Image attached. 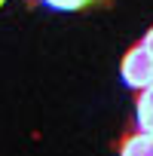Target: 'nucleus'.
<instances>
[{"instance_id": "4", "label": "nucleus", "mask_w": 153, "mask_h": 156, "mask_svg": "<svg viewBox=\"0 0 153 156\" xmlns=\"http://www.w3.org/2000/svg\"><path fill=\"white\" fill-rule=\"evenodd\" d=\"M43 6L58 9V12H80V9H92V6H104L110 0H40Z\"/></svg>"}, {"instance_id": "6", "label": "nucleus", "mask_w": 153, "mask_h": 156, "mask_svg": "<svg viewBox=\"0 0 153 156\" xmlns=\"http://www.w3.org/2000/svg\"><path fill=\"white\" fill-rule=\"evenodd\" d=\"M3 3H6V0H0V6H3Z\"/></svg>"}, {"instance_id": "3", "label": "nucleus", "mask_w": 153, "mask_h": 156, "mask_svg": "<svg viewBox=\"0 0 153 156\" xmlns=\"http://www.w3.org/2000/svg\"><path fill=\"white\" fill-rule=\"evenodd\" d=\"M135 129L153 135V86H144L135 95Z\"/></svg>"}, {"instance_id": "7", "label": "nucleus", "mask_w": 153, "mask_h": 156, "mask_svg": "<svg viewBox=\"0 0 153 156\" xmlns=\"http://www.w3.org/2000/svg\"><path fill=\"white\" fill-rule=\"evenodd\" d=\"M150 86H153V80H150Z\"/></svg>"}, {"instance_id": "2", "label": "nucleus", "mask_w": 153, "mask_h": 156, "mask_svg": "<svg viewBox=\"0 0 153 156\" xmlns=\"http://www.w3.org/2000/svg\"><path fill=\"white\" fill-rule=\"evenodd\" d=\"M116 156H153V135L141 129H126L116 141Z\"/></svg>"}, {"instance_id": "1", "label": "nucleus", "mask_w": 153, "mask_h": 156, "mask_svg": "<svg viewBox=\"0 0 153 156\" xmlns=\"http://www.w3.org/2000/svg\"><path fill=\"white\" fill-rule=\"evenodd\" d=\"M119 76H123V83L129 89H135V92L150 86V80H153V55L147 52L144 43H135V46L126 49V55L119 61Z\"/></svg>"}, {"instance_id": "5", "label": "nucleus", "mask_w": 153, "mask_h": 156, "mask_svg": "<svg viewBox=\"0 0 153 156\" xmlns=\"http://www.w3.org/2000/svg\"><path fill=\"white\" fill-rule=\"evenodd\" d=\"M141 43H144V46H147V52H150V55H153V25H150V28H147V34H144V37H141Z\"/></svg>"}]
</instances>
